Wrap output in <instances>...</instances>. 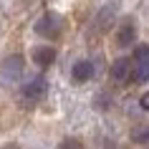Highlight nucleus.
<instances>
[{"label": "nucleus", "instance_id": "nucleus-5", "mask_svg": "<svg viewBox=\"0 0 149 149\" xmlns=\"http://www.w3.org/2000/svg\"><path fill=\"white\" fill-rule=\"evenodd\" d=\"M134 40H136V25H134L132 18H126L124 23L116 28V43H119L121 48H129Z\"/></svg>", "mask_w": 149, "mask_h": 149}, {"label": "nucleus", "instance_id": "nucleus-2", "mask_svg": "<svg viewBox=\"0 0 149 149\" xmlns=\"http://www.w3.org/2000/svg\"><path fill=\"white\" fill-rule=\"evenodd\" d=\"M46 91H48V84H46V79H43V76H36V79H31L23 88H20L23 99H25V101H31V104L40 101V99L46 96Z\"/></svg>", "mask_w": 149, "mask_h": 149}, {"label": "nucleus", "instance_id": "nucleus-10", "mask_svg": "<svg viewBox=\"0 0 149 149\" xmlns=\"http://www.w3.org/2000/svg\"><path fill=\"white\" fill-rule=\"evenodd\" d=\"M132 63H149V46H147V43H139V46L134 48Z\"/></svg>", "mask_w": 149, "mask_h": 149}, {"label": "nucleus", "instance_id": "nucleus-8", "mask_svg": "<svg viewBox=\"0 0 149 149\" xmlns=\"http://www.w3.org/2000/svg\"><path fill=\"white\" fill-rule=\"evenodd\" d=\"M132 61L129 58H116L114 61V66H111V79L114 81H124V79H129V73H132Z\"/></svg>", "mask_w": 149, "mask_h": 149}, {"label": "nucleus", "instance_id": "nucleus-3", "mask_svg": "<svg viewBox=\"0 0 149 149\" xmlns=\"http://www.w3.org/2000/svg\"><path fill=\"white\" fill-rule=\"evenodd\" d=\"M0 73H3V79L5 81H18L20 79V73H23V56H8L3 66H0Z\"/></svg>", "mask_w": 149, "mask_h": 149}, {"label": "nucleus", "instance_id": "nucleus-13", "mask_svg": "<svg viewBox=\"0 0 149 149\" xmlns=\"http://www.w3.org/2000/svg\"><path fill=\"white\" fill-rule=\"evenodd\" d=\"M139 106H141L144 111H149V91H147V94H141V99H139Z\"/></svg>", "mask_w": 149, "mask_h": 149}, {"label": "nucleus", "instance_id": "nucleus-11", "mask_svg": "<svg viewBox=\"0 0 149 149\" xmlns=\"http://www.w3.org/2000/svg\"><path fill=\"white\" fill-rule=\"evenodd\" d=\"M58 149H84V144H81L79 139H73V136H68V139L61 141V147Z\"/></svg>", "mask_w": 149, "mask_h": 149}, {"label": "nucleus", "instance_id": "nucleus-4", "mask_svg": "<svg viewBox=\"0 0 149 149\" xmlns=\"http://www.w3.org/2000/svg\"><path fill=\"white\" fill-rule=\"evenodd\" d=\"M116 3H106L99 13H96V18H94V23H91V28L94 31H99V33H104V31H109V25H111V20H114V15H116Z\"/></svg>", "mask_w": 149, "mask_h": 149}, {"label": "nucleus", "instance_id": "nucleus-1", "mask_svg": "<svg viewBox=\"0 0 149 149\" xmlns=\"http://www.w3.org/2000/svg\"><path fill=\"white\" fill-rule=\"evenodd\" d=\"M36 33L43 36V38H51V40L58 38V36H61V18L53 15V13H46V15L36 23Z\"/></svg>", "mask_w": 149, "mask_h": 149}, {"label": "nucleus", "instance_id": "nucleus-12", "mask_svg": "<svg viewBox=\"0 0 149 149\" xmlns=\"http://www.w3.org/2000/svg\"><path fill=\"white\" fill-rule=\"evenodd\" d=\"M134 141H139V144H144V141H149V126L144 129V132H134V136H132Z\"/></svg>", "mask_w": 149, "mask_h": 149}, {"label": "nucleus", "instance_id": "nucleus-6", "mask_svg": "<svg viewBox=\"0 0 149 149\" xmlns=\"http://www.w3.org/2000/svg\"><path fill=\"white\" fill-rule=\"evenodd\" d=\"M91 76H94V63L91 61H76L73 63V68H71V79L76 81V84H86V81H91Z\"/></svg>", "mask_w": 149, "mask_h": 149}, {"label": "nucleus", "instance_id": "nucleus-7", "mask_svg": "<svg viewBox=\"0 0 149 149\" xmlns=\"http://www.w3.org/2000/svg\"><path fill=\"white\" fill-rule=\"evenodd\" d=\"M53 61H56V48H51V46L33 48V63H36L38 68H48Z\"/></svg>", "mask_w": 149, "mask_h": 149}, {"label": "nucleus", "instance_id": "nucleus-9", "mask_svg": "<svg viewBox=\"0 0 149 149\" xmlns=\"http://www.w3.org/2000/svg\"><path fill=\"white\" fill-rule=\"evenodd\" d=\"M132 84H147L149 81V63H134L132 73H129Z\"/></svg>", "mask_w": 149, "mask_h": 149}]
</instances>
